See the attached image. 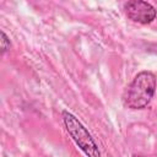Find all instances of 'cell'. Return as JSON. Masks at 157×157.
<instances>
[{
  "instance_id": "1",
  "label": "cell",
  "mask_w": 157,
  "mask_h": 157,
  "mask_svg": "<svg viewBox=\"0 0 157 157\" xmlns=\"http://www.w3.org/2000/svg\"><path fill=\"white\" fill-rule=\"evenodd\" d=\"M156 91V76L151 71L139 72L123 93V104L129 109H142L152 99Z\"/></svg>"
},
{
  "instance_id": "2",
  "label": "cell",
  "mask_w": 157,
  "mask_h": 157,
  "mask_svg": "<svg viewBox=\"0 0 157 157\" xmlns=\"http://www.w3.org/2000/svg\"><path fill=\"white\" fill-rule=\"evenodd\" d=\"M61 115L66 131L69 132L74 142L78 146V148L87 157H101L98 145L96 144L88 130L82 125V123L67 110H64Z\"/></svg>"
},
{
  "instance_id": "3",
  "label": "cell",
  "mask_w": 157,
  "mask_h": 157,
  "mask_svg": "<svg viewBox=\"0 0 157 157\" xmlns=\"http://www.w3.org/2000/svg\"><path fill=\"white\" fill-rule=\"evenodd\" d=\"M125 15L134 22L147 25L156 18V9L147 1L142 0H131L124 5Z\"/></svg>"
},
{
  "instance_id": "4",
  "label": "cell",
  "mask_w": 157,
  "mask_h": 157,
  "mask_svg": "<svg viewBox=\"0 0 157 157\" xmlns=\"http://www.w3.org/2000/svg\"><path fill=\"white\" fill-rule=\"evenodd\" d=\"M11 47V43H10V39L9 37L6 36V33L4 31H1V39H0V48H1V54H4L5 52H7Z\"/></svg>"
},
{
  "instance_id": "5",
  "label": "cell",
  "mask_w": 157,
  "mask_h": 157,
  "mask_svg": "<svg viewBox=\"0 0 157 157\" xmlns=\"http://www.w3.org/2000/svg\"><path fill=\"white\" fill-rule=\"evenodd\" d=\"M134 157H157V155H147V156H144V155H135Z\"/></svg>"
}]
</instances>
